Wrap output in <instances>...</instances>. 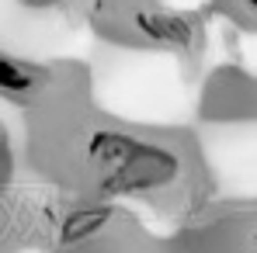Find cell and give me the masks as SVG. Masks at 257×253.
Wrapping results in <instances>:
<instances>
[{
  "instance_id": "obj_2",
  "label": "cell",
  "mask_w": 257,
  "mask_h": 253,
  "mask_svg": "<svg viewBox=\"0 0 257 253\" xmlns=\"http://www.w3.org/2000/svg\"><path fill=\"white\" fill-rule=\"evenodd\" d=\"M136 28L146 42L153 45H184L188 42V28L181 18H174L167 11H139L136 14Z\"/></svg>"
},
{
  "instance_id": "obj_3",
  "label": "cell",
  "mask_w": 257,
  "mask_h": 253,
  "mask_svg": "<svg viewBox=\"0 0 257 253\" xmlns=\"http://www.w3.org/2000/svg\"><path fill=\"white\" fill-rule=\"evenodd\" d=\"M35 84H39V77H35L32 66H25V63L11 59V56H0V90L28 94V90H35Z\"/></svg>"
},
{
  "instance_id": "obj_4",
  "label": "cell",
  "mask_w": 257,
  "mask_h": 253,
  "mask_svg": "<svg viewBox=\"0 0 257 253\" xmlns=\"http://www.w3.org/2000/svg\"><path fill=\"white\" fill-rule=\"evenodd\" d=\"M240 4H243V7H247L250 14H257V0H240Z\"/></svg>"
},
{
  "instance_id": "obj_1",
  "label": "cell",
  "mask_w": 257,
  "mask_h": 253,
  "mask_svg": "<svg viewBox=\"0 0 257 253\" xmlns=\"http://www.w3.org/2000/svg\"><path fill=\"white\" fill-rule=\"evenodd\" d=\"M87 163L101 173V187L108 194H143L153 187H167L181 170V160L167 146L143 142L111 128L87 139Z\"/></svg>"
}]
</instances>
